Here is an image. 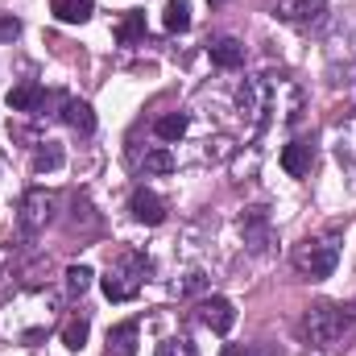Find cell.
Returning a JSON list of instances; mask_svg holds the SVG:
<instances>
[{
    "mask_svg": "<svg viewBox=\"0 0 356 356\" xmlns=\"http://www.w3.org/2000/svg\"><path fill=\"white\" fill-rule=\"evenodd\" d=\"M353 332H356V311L336 307V302H315L302 319V336L315 348H340Z\"/></svg>",
    "mask_w": 356,
    "mask_h": 356,
    "instance_id": "6da1fadb",
    "label": "cell"
},
{
    "mask_svg": "<svg viewBox=\"0 0 356 356\" xmlns=\"http://www.w3.org/2000/svg\"><path fill=\"white\" fill-rule=\"evenodd\" d=\"M145 277H149V261H145V253H120L108 273L99 277V286H104V294L112 298V302H129V298H137L141 294V286H145Z\"/></svg>",
    "mask_w": 356,
    "mask_h": 356,
    "instance_id": "7a4b0ae2",
    "label": "cell"
},
{
    "mask_svg": "<svg viewBox=\"0 0 356 356\" xmlns=\"http://www.w3.org/2000/svg\"><path fill=\"white\" fill-rule=\"evenodd\" d=\"M340 266V241L336 236H319V241H302L294 249V269L307 277H327Z\"/></svg>",
    "mask_w": 356,
    "mask_h": 356,
    "instance_id": "3957f363",
    "label": "cell"
},
{
    "mask_svg": "<svg viewBox=\"0 0 356 356\" xmlns=\"http://www.w3.org/2000/svg\"><path fill=\"white\" fill-rule=\"evenodd\" d=\"M54 220V195L50 191H42V186H33V191H25L21 195V211H17V224H21V232H42L46 224Z\"/></svg>",
    "mask_w": 356,
    "mask_h": 356,
    "instance_id": "277c9868",
    "label": "cell"
},
{
    "mask_svg": "<svg viewBox=\"0 0 356 356\" xmlns=\"http://www.w3.org/2000/svg\"><path fill=\"white\" fill-rule=\"evenodd\" d=\"M199 319H203V327H211L216 336H228V332L236 327V307H232V298L211 294V298L199 302Z\"/></svg>",
    "mask_w": 356,
    "mask_h": 356,
    "instance_id": "5b68a950",
    "label": "cell"
},
{
    "mask_svg": "<svg viewBox=\"0 0 356 356\" xmlns=\"http://www.w3.org/2000/svg\"><path fill=\"white\" fill-rule=\"evenodd\" d=\"M323 13H327V0H277V17L286 25H298V29L319 25Z\"/></svg>",
    "mask_w": 356,
    "mask_h": 356,
    "instance_id": "8992f818",
    "label": "cell"
},
{
    "mask_svg": "<svg viewBox=\"0 0 356 356\" xmlns=\"http://www.w3.org/2000/svg\"><path fill=\"white\" fill-rule=\"evenodd\" d=\"M241 232H245V245H249L253 253H266L269 245H273V232H269V211H266V207H249V211L241 216Z\"/></svg>",
    "mask_w": 356,
    "mask_h": 356,
    "instance_id": "52a82bcc",
    "label": "cell"
},
{
    "mask_svg": "<svg viewBox=\"0 0 356 356\" xmlns=\"http://www.w3.org/2000/svg\"><path fill=\"white\" fill-rule=\"evenodd\" d=\"M129 211H133V220H137V224H149V228H158V224L166 220V203H162V195H154V191H145V186H137V191H133Z\"/></svg>",
    "mask_w": 356,
    "mask_h": 356,
    "instance_id": "ba28073f",
    "label": "cell"
},
{
    "mask_svg": "<svg viewBox=\"0 0 356 356\" xmlns=\"http://www.w3.org/2000/svg\"><path fill=\"white\" fill-rule=\"evenodd\" d=\"M311 166H315V141H307V137H298V141H290V145H282V170L290 178H302L311 175Z\"/></svg>",
    "mask_w": 356,
    "mask_h": 356,
    "instance_id": "9c48e42d",
    "label": "cell"
},
{
    "mask_svg": "<svg viewBox=\"0 0 356 356\" xmlns=\"http://www.w3.org/2000/svg\"><path fill=\"white\" fill-rule=\"evenodd\" d=\"M207 54H211V63H216V67H224V71H236V67H245V58H249V46H245L241 38H216V42L207 46Z\"/></svg>",
    "mask_w": 356,
    "mask_h": 356,
    "instance_id": "30bf717a",
    "label": "cell"
},
{
    "mask_svg": "<svg viewBox=\"0 0 356 356\" xmlns=\"http://www.w3.org/2000/svg\"><path fill=\"white\" fill-rule=\"evenodd\" d=\"M8 108L13 112H38L42 104H46V88L42 83H33V79H25V83H17V88H8Z\"/></svg>",
    "mask_w": 356,
    "mask_h": 356,
    "instance_id": "8fae6325",
    "label": "cell"
},
{
    "mask_svg": "<svg viewBox=\"0 0 356 356\" xmlns=\"http://www.w3.org/2000/svg\"><path fill=\"white\" fill-rule=\"evenodd\" d=\"M63 120H67L79 137H91V133H95V112H91L88 99H63Z\"/></svg>",
    "mask_w": 356,
    "mask_h": 356,
    "instance_id": "7c38bea8",
    "label": "cell"
},
{
    "mask_svg": "<svg viewBox=\"0 0 356 356\" xmlns=\"http://www.w3.org/2000/svg\"><path fill=\"white\" fill-rule=\"evenodd\" d=\"M50 13L63 25H83V21H91V13H95V0H54Z\"/></svg>",
    "mask_w": 356,
    "mask_h": 356,
    "instance_id": "4fadbf2b",
    "label": "cell"
},
{
    "mask_svg": "<svg viewBox=\"0 0 356 356\" xmlns=\"http://www.w3.org/2000/svg\"><path fill=\"white\" fill-rule=\"evenodd\" d=\"M108 356H137V323H120L108 332Z\"/></svg>",
    "mask_w": 356,
    "mask_h": 356,
    "instance_id": "5bb4252c",
    "label": "cell"
},
{
    "mask_svg": "<svg viewBox=\"0 0 356 356\" xmlns=\"http://www.w3.org/2000/svg\"><path fill=\"white\" fill-rule=\"evenodd\" d=\"M141 38H145V13L133 8V13L120 17V25H116V42H120V46H133V42H141Z\"/></svg>",
    "mask_w": 356,
    "mask_h": 356,
    "instance_id": "9a60e30c",
    "label": "cell"
},
{
    "mask_svg": "<svg viewBox=\"0 0 356 356\" xmlns=\"http://www.w3.org/2000/svg\"><path fill=\"white\" fill-rule=\"evenodd\" d=\"M58 166H63V145L58 141H42L38 154H33V170L38 175H54Z\"/></svg>",
    "mask_w": 356,
    "mask_h": 356,
    "instance_id": "2e32d148",
    "label": "cell"
},
{
    "mask_svg": "<svg viewBox=\"0 0 356 356\" xmlns=\"http://www.w3.org/2000/svg\"><path fill=\"white\" fill-rule=\"evenodd\" d=\"M88 332H91L88 319H83V315H71V319L63 323V344H67L71 353H79V348L88 344Z\"/></svg>",
    "mask_w": 356,
    "mask_h": 356,
    "instance_id": "e0dca14e",
    "label": "cell"
},
{
    "mask_svg": "<svg viewBox=\"0 0 356 356\" xmlns=\"http://www.w3.org/2000/svg\"><path fill=\"white\" fill-rule=\"evenodd\" d=\"M186 124H191L186 112H170V116H162V120L154 124V133H158L162 141H182V137H186Z\"/></svg>",
    "mask_w": 356,
    "mask_h": 356,
    "instance_id": "ac0fdd59",
    "label": "cell"
},
{
    "mask_svg": "<svg viewBox=\"0 0 356 356\" xmlns=\"http://www.w3.org/2000/svg\"><path fill=\"white\" fill-rule=\"evenodd\" d=\"M166 29L170 33L191 29V0H166Z\"/></svg>",
    "mask_w": 356,
    "mask_h": 356,
    "instance_id": "d6986e66",
    "label": "cell"
},
{
    "mask_svg": "<svg viewBox=\"0 0 356 356\" xmlns=\"http://www.w3.org/2000/svg\"><path fill=\"white\" fill-rule=\"evenodd\" d=\"M91 277H95V273H91L88 266H71V269H67V294L83 298V294L91 290Z\"/></svg>",
    "mask_w": 356,
    "mask_h": 356,
    "instance_id": "ffe728a7",
    "label": "cell"
},
{
    "mask_svg": "<svg viewBox=\"0 0 356 356\" xmlns=\"http://www.w3.org/2000/svg\"><path fill=\"white\" fill-rule=\"evenodd\" d=\"M145 170L149 175H170L175 170V154L170 149H149L145 154Z\"/></svg>",
    "mask_w": 356,
    "mask_h": 356,
    "instance_id": "44dd1931",
    "label": "cell"
},
{
    "mask_svg": "<svg viewBox=\"0 0 356 356\" xmlns=\"http://www.w3.org/2000/svg\"><path fill=\"white\" fill-rule=\"evenodd\" d=\"M158 356H199V353H195V344L186 336H170V340L158 344Z\"/></svg>",
    "mask_w": 356,
    "mask_h": 356,
    "instance_id": "7402d4cb",
    "label": "cell"
},
{
    "mask_svg": "<svg viewBox=\"0 0 356 356\" xmlns=\"http://www.w3.org/2000/svg\"><path fill=\"white\" fill-rule=\"evenodd\" d=\"M17 33H21V21L13 13H0V42H13Z\"/></svg>",
    "mask_w": 356,
    "mask_h": 356,
    "instance_id": "603a6c76",
    "label": "cell"
},
{
    "mask_svg": "<svg viewBox=\"0 0 356 356\" xmlns=\"http://www.w3.org/2000/svg\"><path fill=\"white\" fill-rule=\"evenodd\" d=\"M203 286H207V277H203V273H186V282H178L175 294H195V290H203Z\"/></svg>",
    "mask_w": 356,
    "mask_h": 356,
    "instance_id": "cb8c5ba5",
    "label": "cell"
}]
</instances>
